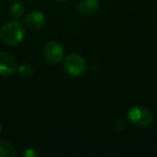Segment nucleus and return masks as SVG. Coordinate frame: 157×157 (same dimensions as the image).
I'll list each match as a JSON object with an SVG mask.
<instances>
[{
	"instance_id": "1",
	"label": "nucleus",
	"mask_w": 157,
	"mask_h": 157,
	"mask_svg": "<svg viewBox=\"0 0 157 157\" xmlns=\"http://www.w3.org/2000/svg\"><path fill=\"white\" fill-rule=\"evenodd\" d=\"M25 37V29L21 23L13 21L5 24L0 29V39L5 44L14 46L20 44Z\"/></svg>"
},
{
	"instance_id": "2",
	"label": "nucleus",
	"mask_w": 157,
	"mask_h": 157,
	"mask_svg": "<svg viewBox=\"0 0 157 157\" xmlns=\"http://www.w3.org/2000/svg\"><path fill=\"white\" fill-rule=\"evenodd\" d=\"M128 120L135 126L144 128L152 124L154 121V115L152 111L147 108L142 107V105H136L128 111Z\"/></svg>"
},
{
	"instance_id": "3",
	"label": "nucleus",
	"mask_w": 157,
	"mask_h": 157,
	"mask_svg": "<svg viewBox=\"0 0 157 157\" xmlns=\"http://www.w3.org/2000/svg\"><path fill=\"white\" fill-rule=\"evenodd\" d=\"M63 68L71 76H81L86 70L85 59L78 54H70L66 57Z\"/></svg>"
},
{
	"instance_id": "4",
	"label": "nucleus",
	"mask_w": 157,
	"mask_h": 157,
	"mask_svg": "<svg viewBox=\"0 0 157 157\" xmlns=\"http://www.w3.org/2000/svg\"><path fill=\"white\" fill-rule=\"evenodd\" d=\"M44 58L52 65H57L63 59L65 51L61 44L57 41H50L45 44L43 50Z\"/></svg>"
},
{
	"instance_id": "5",
	"label": "nucleus",
	"mask_w": 157,
	"mask_h": 157,
	"mask_svg": "<svg viewBox=\"0 0 157 157\" xmlns=\"http://www.w3.org/2000/svg\"><path fill=\"white\" fill-rule=\"evenodd\" d=\"M17 69L16 60L7 52H0V76H10Z\"/></svg>"
},
{
	"instance_id": "6",
	"label": "nucleus",
	"mask_w": 157,
	"mask_h": 157,
	"mask_svg": "<svg viewBox=\"0 0 157 157\" xmlns=\"http://www.w3.org/2000/svg\"><path fill=\"white\" fill-rule=\"evenodd\" d=\"M46 18L42 12L33 11L25 17V24L31 30H40L45 25Z\"/></svg>"
},
{
	"instance_id": "7",
	"label": "nucleus",
	"mask_w": 157,
	"mask_h": 157,
	"mask_svg": "<svg viewBox=\"0 0 157 157\" xmlns=\"http://www.w3.org/2000/svg\"><path fill=\"white\" fill-rule=\"evenodd\" d=\"M99 9L98 0H80L78 3V11L85 16L95 14Z\"/></svg>"
},
{
	"instance_id": "8",
	"label": "nucleus",
	"mask_w": 157,
	"mask_h": 157,
	"mask_svg": "<svg viewBox=\"0 0 157 157\" xmlns=\"http://www.w3.org/2000/svg\"><path fill=\"white\" fill-rule=\"evenodd\" d=\"M16 151L12 144L5 140H0V157H15Z\"/></svg>"
},
{
	"instance_id": "9",
	"label": "nucleus",
	"mask_w": 157,
	"mask_h": 157,
	"mask_svg": "<svg viewBox=\"0 0 157 157\" xmlns=\"http://www.w3.org/2000/svg\"><path fill=\"white\" fill-rule=\"evenodd\" d=\"M25 6L21 1H15L10 9V14L14 18H21L25 13Z\"/></svg>"
},
{
	"instance_id": "10",
	"label": "nucleus",
	"mask_w": 157,
	"mask_h": 157,
	"mask_svg": "<svg viewBox=\"0 0 157 157\" xmlns=\"http://www.w3.org/2000/svg\"><path fill=\"white\" fill-rule=\"evenodd\" d=\"M16 71H17V73L20 74L22 78H29V76L33 75V68L31 65L25 63H22V65L18 66L17 69H16Z\"/></svg>"
},
{
	"instance_id": "11",
	"label": "nucleus",
	"mask_w": 157,
	"mask_h": 157,
	"mask_svg": "<svg viewBox=\"0 0 157 157\" xmlns=\"http://www.w3.org/2000/svg\"><path fill=\"white\" fill-rule=\"evenodd\" d=\"M25 157H36L38 156V152L33 147H28L26 148V151L24 152Z\"/></svg>"
},
{
	"instance_id": "12",
	"label": "nucleus",
	"mask_w": 157,
	"mask_h": 157,
	"mask_svg": "<svg viewBox=\"0 0 157 157\" xmlns=\"http://www.w3.org/2000/svg\"><path fill=\"white\" fill-rule=\"evenodd\" d=\"M55 1H58V2H61V1H65V0H55Z\"/></svg>"
},
{
	"instance_id": "13",
	"label": "nucleus",
	"mask_w": 157,
	"mask_h": 157,
	"mask_svg": "<svg viewBox=\"0 0 157 157\" xmlns=\"http://www.w3.org/2000/svg\"><path fill=\"white\" fill-rule=\"evenodd\" d=\"M0 131H1V125H0Z\"/></svg>"
}]
</instances>
